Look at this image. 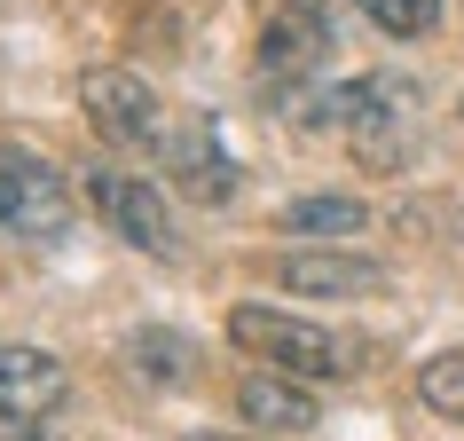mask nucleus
Wrapping results in <instances>:
<instances>
[{
	"instance_id": "6e6552de",
	"label": "nucleus",
	"mask_w": 464,
	"mask_h": 441,
	"mask_svg": "<svg viewBox=\"0 0 464 441\" xmlns=\"http://www.w3.org/2000/svg\"><path fill=\"white\" fill-rule=\"evenodd\" d=\"M237 417L260 426V434H315L323 402L299 387L292 370H245V378H237Z\"/></svg>"
},
{
	"instance_id": "dca6fc26",
	"label": "nucleus",
	"mask_w": 464,
	"mask_h": 441,
	"mask_svg": "<svg viewBox=\"0 0 464 441\" xmlns=\"http://www.w3.org/2000/svg\"><path fill=\"white\" fill-rule=\"evenodd\" d=\"M457 111H464V103H457Z\"/></svg>"
},
{
	"instance_id": "2eb2a0df",
	"label": "nucleus",
	"mask_w": 464,
	"mask_h": 441,
	"mask_svg": "<svg viewBox=\"0 0 464 441\" xmlns=\"http://www.w3.org/2000/svg\"><path fill=\"white\" fill-rule=\"evenodd\" d=\"M189 441H228V434H189Z\"/></svg>"
},
{
	"instance_id": "9d476101",
	"label": "nucleus",
	"mask_w": 464,
	"mask_h": 441,
	"mask_svg": "<svg viewBox=\"0 0 464 441\" xmlns=\"http://www.w3.org/2000/svg\"><path fill=\"white\" fill-rule=\"evenodd\" d=\"M284 229L292 237H323V245H346L354 229H370V205L362 197H292L284 205Z\"/></svg>"
},
{
	"instance_id": "4468645a",
	"label": "nucleus",
	"mask_w": 464,
	"mask_h": 441,
	"mask_svg": "<svg viewBox=\"0 0 464 441\" xmlns=\"http://www.w3.org/2000/svg\"><path fill=\"white\" fill-rule=\"evenodd\" d=\"M16 441H55V434H40V426H24V434H16Z\"/></svg>"
},
{
	"instance_id": "f8f14e48",
	"label": "nucleus",
	"mask_w": 464,
	"mask_h": 441,
	"mask_svg": "<svg viewBox=\"0 0 464 441\" xmlns=\"http://www.w3.org/2000/svg\"><path fill=\"white\" fill-rule=\"evenodd\" d=\"M378 32H393V40H425V32L440 24V0H354Z\"/></svg>"
},
{
	"instance_id": "39448f33",
	"label": "nucleus",
	"mask_w": 464,
	"mask_h": 441,
	"mask_svg": "<svg viewBox=\"0 0 464 441\" xmlns=\"http://www.w3.org/2000/svg\"><path fill=\"white\" fill-rule=\"evenodd\" d=\"M331 55V16L315 0H284L268 24H260V48H252V79L260 87H299Z\"/></svg>"
},
{
	"instance_id": "1a4fd4ad",
	"label": "nucleus",
	"mask_w": 464,
	"mask_h": 441,
	"mask_svg": "<svg viewBox=\"0 0 464 441\" xmlns=\"http://www.w3.org/2000/svg\"><path fill=\"white\" fill-rule=\"evenodd\" d=\"M276 284H284V292H307V299H370V292H386V269L362 260V252L323 245V252H292V260L276 269Z\"/></svg>"
},
{
	"instance_id": "f03ea898",
	"label": "nucleus",
	"mask_w": 464,
	"mask_h": 441,
	"mask_svg": "<svg viewBox=\"0 0 464 441\" xmlns=\"http://www.w3.org/2000/svg\"><path fill=\"white\" fill-rule=\"evenodd\" d=\"M87 205L102 213V229L119 237V245L150 252V260H181V229H173V205L158 181H142L134 166H87Z\"/></svg>"
},
{
	"instance_id": "7ed1b4c3",
	"label": "nucleus",
	"mask_w": 464,
	"mask_h": 441,
	"mask_svg": "<svg viewBox=\"0 0 464 441\" xmlns=\"http://www.w3.org/2000/svg\"><path fill=\"white\" fill-rule=\"evenodd\" d=\"M79 103H87V119H95V134L111 150H166V134H173L166 95H158L142 72H126V64L79 72Z\"/></svg>"
},
{
	"instance_id": "20e7f679",
	"label": "nucleus",
	"mask_w": 464,
	"mask_h": 441,
	"mask_svg": "<svg viewBox=\"0 0 464 441\" xmlns=\"http://www.w3.org/2000/svg\"><path fill=\"white\" fill-rule=\"evenodd\" d=\"M72 229V181L40 150L0 142V237H63Z\"/></svg>"
},
{
	"instance_id": "ddd939ff",
	"label": "nucleus",
	"mask_w": 464,
	"mask_h": 441,
	"mask_svg": "<svg viewBox=\"0 0 464 441\" xmlns=\"http://www.w3.org/2000/svg\"><path fill=\"white\" fill-rule=\"evenodd\" d=\"M417 394H425L433 410L464 417V347H449V355H433V363L417 370Z\"/></svg>"
},
{
	"instance_id": "423d86ee",
	"label": "nucleus",
	"mask_w": 464,
	"mask_h": 441,
	"mask_svg": "<svg viewBox=\"0 0 464 441\" xmlns=\"http://www.w3.org/2000/svg\"><path fill=\"white\" fill-rule=\"evenodd\" d=\"M63 394H72L63 355H48V347H0V417L8 426H40Z\"/></svg>"
},
{
	"instance_id": "9b49d317",
	"label": "nucleus",
	"mask_w": 464,
	"mask_h": 441,
	"mask_svg": "<svg viewBox=\"0 0 464 441\" xmlns=\"http://www.w3.org/2000/svg\"><path fill=\"white\" fill-rule=\"evenodd\" d=\"M126 363L142 370L150 387H181V378L197 370V355H189L181 331H134V339H126Z\"/></svg>"
},
{
	"instance_id": "0eeeda50",
	"label": "nucleus",
	"mask_w": 464,
	"mask_h": 441,
	"mask_svg": "<svg viewBox=\"0 0 464 441\" xmlns=\"http://www.w3.org/2000/svg\"><path fill=\"white\" fill-rule=\"evenodd\" d=\"M158 158H166L173 190L197 197V205H228V197H237V158L220 150V134H213L205 119H197V126H173Z\"/></svg>"
},
{
	"instance_id": "f257e3e1",
	"label": "nucleus",
	"mask_w": 464,
	"mask_h": 441,
	"mask_svg": "<svg viewBox=\"0 0 464 441\" xmlns=\"http://www.w3.org/2000/svg\"><path fill=\"white\" fill-rule=\"evenodd\" d=\"M228 339L245 347V355H260L268 370H292V378H354V347L346 339H331V331L307 323V316L260 308V299L228 308Z\"/></svg>"
}]
</instances>
